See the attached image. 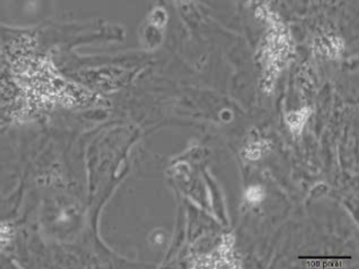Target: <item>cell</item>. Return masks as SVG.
Returning a JSON list of instances; mask_svg holds the SVG:
<instances>
[{"instance_id": "1", "label": "cell", "mask_w": 359, "mask_h": 269, "mask_svg": "<svg viewBox=\"0 0 359 269\" xmlns=\"http://www.w3.org/2000/svg\"><path fill=\"white\" fill-rule=\"evenodd\" d=\"M308 109H302L299 112H292L287 116V123L292 133L296 135L301 134L302 128H303L308 117Z\"/></svg>"}, {"instance_id": "2", "label": "cell", "mask_w": 359, "mask_h": 269, "mask_svg": "<svg viewBox=\"0 0 359 269\" xmlns=\"http://www.w3.org/2000/svg\"><path fill=\"white\" fill-rule=\"evenodd\" d=\"M247 198L249 201L252 203L260 202L264 198V191L259 186L251 187L247 191Z\"/></svg>"}]
</instances>
